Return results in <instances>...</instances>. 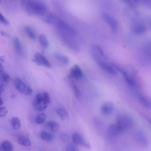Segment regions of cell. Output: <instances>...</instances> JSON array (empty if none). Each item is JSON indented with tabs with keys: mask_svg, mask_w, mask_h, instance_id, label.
<instances>
[{
	"mask_svg": "<svg viewBox=\"0 0 151 151\" xmlns=\"http://www.w3.org/2000/svg\"><path fill=\"white\" fill-rule=\"evenodd\" d=\"M55 57L57 59L62 62L65 65H68L69 63V59L66 56H61L58 54H56L55 55Z\"/></svg>",
	"mask_w": 151,
	"mask_h": 151,
	"instance_id": "cell-24",
	"label": "cell"
},
{
	"mask_svg": "<svg viewBox=\"0 0 151 151\" xmlns=\"http://www.w3.org/2000/svg\"><path fill=\"white\" fill-rule=\"evenodd\" d=\"M21 6L30 15L44 16L48 12V7L44 2L39 1L24 0L21 2Z\"/></svg>",
	"mask_w": 151,
	"mask_h": 151,
	"instance_id": "cell-1",
	"label": "cell"
},
{
	"mask_svg": "<svg viewBox=\"0 0 151 151\" xmlns=\"http://www.w3.org/2000/svg\"><path fill=\"white\" fill-rule=\"evenodd\" d=\"M13 41L15 49L17 53L20 55H22L23 53V47L18 37L15 36L14 38Z\"/></svg>",
	"mask_w": 151,
	"mask_h": 151,
	"instance_id": "cell-12",
	"label": "cell"
},
{
	"mask_svg": "<svg viewBox=\"0 0 151 151\" xmlns=\"http://www.w3.org/2000/svg\"><path fill=\"white\" fill-rule=\"evenodd\" d=\"M93 48L94 50L102 57L105 58H108L107 56L104 54L103 50L100 47L96 45L93 46Z\"/></svg>",
	"mask_w": 151,
	"mask_h": 151,
	"instance_id": "cell-26",
	"label": "cell"
},
{
	"mask_svg": "<svg viewBox=\"0 0 151 151\" xmlns=\"http://www.w3.org/2000/svg\"><path fill=\"white\" fill-rule=\"evenodd\" d=\"M47 126L49 128L51 131L54 132H58L60 128L59 124L53 121H50L47 123Z\"/></svg>",
	"mask_w": 151,
	"mask_h": 151,
	"instance_id": "cell-17",
	"label": "cell"
},
{
	"mask_svg": "<svg viewBox=\"0 0 151 151\" xmlns=\"http://www.w3.org/2000/svg\"><path fill=\"white\" fill-rule=\"evenodd\" d=\"M1 73V78L3 82L6 83H9L10 80L9 75L8 73L4 72Z\"/></svg>",
	"mask_w": 151,
	"mask_h": 151,
	"instance_id": "cell-27",
	"label": "cell"
},
{
	"mask_svg": "<svg viewBox=\"0 0 151 151\" xmlns=\"http://www.w3.org/2000/svg\"><path fill=\"white\" fill-rule=\"evenodd\" d=\"M71 85L75 96L77 98H79L81 96L80 90L76 84L73 81H72L71 82Z\"/></svg>",
	"mask_w": 151,
	"mask_h": 151,
	"instance_id": "cell-22",
	"label": "cell"
},
{
	"mask_svg": "<svg viewBox=\"0 0 151 151\" xmlns=\"http://www.w3.org/2000/svg\"><path fill=\"white\" fill-rule=\"evenodd\" d=\"M123 131L121 130L117 126L111 125L108 128V132L110 136L113 137H116L121 134Z\"/></svg>",
	"mask_w": 151,
	"mask_h": 151,
	"instance_id": "cell-9",
	"label": "cell"
},
{
	"mask_svg": "<svg viewBox=\"0 0 151 151\" xmlns=\"http://www.w3.org/2000/svg\"><path fill=\"white\" fill-rule=\"evenodd\" d=\"M95 56L98 65L102 69L111 75H115L117 74L116 71L113 68L100 59L97 56Z\"/></svg>",
	"mask_w": 151,
	"mask_h": 151,
	"instance_id": "cell-6",
	"label": "cell"
},
{
	"mask_svg": "<svg viewBox=\"0 0 151 151\" xmlns=\"http://www.w3.org/2000/svg\"><path fill=\"white\" fill-rule=\"evenodd\" d=\"M32 61L38 65H43L49 68L51 67V65L47 58L40 53L35 54Z\"/></svg>",
	"mask_w": 151,
	"mask_h": 151,
	"instance_id": "cell-5",
	"label": "cell"
},
{
	"mask_svg": "<svg viewBox=\"0 0 151 151\" xmlns=\"http://www.w3.org/2000/svg\"><path fill=\"white\" fill-rule=\"evenodd\" d=\"M60 139L64 142L67 141L69 139V137L67 134L64 132H61L59 135Z\"/></svg>",
	"mask_w": 151,
	"mask_h": 151,
	"instance_id": "cell-29",
	"label": "cell"
},
{
	"mask_svg": "<svg viewBox=\"0 0 151 151\" xmlns=\"http://www.w3.org/2000/svg\"><path fill=\"white\" fill-rule=\"evenodd\" d=\"M0 21L2 23L5 25H8L9 23L8 20L1 13H0Z\"/></svg>",
	"mask_w": 151,
	"mask_h": 151,
	"instance_id": "cell-33",
	"label": "cell"
},
{
	"mask_svg": "<svg viewBox=\"0 0 151 151\" xmlns=\"http://www.w3.org/2000/svg\"><path fill=\"white\" fill-rule=\"evenodd\" d=\"M83 138L78 133H75L72 135V139L74 143L77 144H80Z\"/></svg>",
	"mask_w": 151,
	"mask_h": 151,
	"instance_id": "cell-23",
	"label": "cell"
},
{
	"mask_svg": "<svg viewBox=\"0 0 151 151\" xmlns=\"http://www.w3.org/2000/svg\"><path fill=\"white\" fill-rule=\"evenodd\" d=\"M113 104L111 102H107L104 104L101 108V113L105 115L111 114L113 110Z\"/></svg>",
	"mask_w": 151,
	"mask_h": 151,
	"instance_id": "cell-10",
	"label": "cell"
},
{
	"mask_svg": "<svg viewBox=\"0 0 151 151\" xmlns=\"http://www.w3.org/2000/svg\"><path fill=\"white\" fill-rule=\"evenodd\" d=\"M14 84L15 87L19 93L22 94L25 93L26 89V86L20 79L15 78L14 81Z\"/></svg>",
	"mask_w": 151,
	"mask_h": 151,
	"instance_id": "cell-8",
	"label": "cell"
},
{
	"mask_svg": "<svg viewBox=\"0 0 151 151\" xmlns=\"http://www.w3.org/2000/svg\"><path fill=\"white\" fill-rule=\"evenodd\" d=\"M138 99L140 102L146 108L151 109V102L144 96L140 95L138 96Z\"/></svg>",
	"mask_w": 151,
	"mask_h": 151,
	"instance_id": "cell-14",
	"label": "cell"
},
{
	"mask_svg": "<svg viewBox=\"0 0 151 151\" xmlns=\"http://www.w3.org/2000/svg\"><path fill=\"white\" fill-rule=\"evenodd\" d=\"M25 31L29 37L32 40H34L36 38V35L32 29L28 26L25 27Z\"/></svg>",
	"mask_w": 151,
	"mask_h": 151,
	"instance_id": "cell-25",
	"label": "cell"
},
{
	"mask_svg": "<svg viewBox=\"0 0 151 151\" xmlns=\"http://www.w3.org/2000/svg\"><path fill=\"white\" fill-rule=\"evenodd\" d=\"M80 144L86 148L88 149H91L92 148L91 146L84 140V139H83Z\"/></svg>",
	"mask_w": 151,
	"mask_h": 151,
	"instance_id": "cell-34",
	"label": "cell"
},
{
	"mask_svg": "<svg viewBox=\"0 0 151 151\" xmlns=\"http://www.w3.org/2000/svg\"><path fill=\"white\" fill-rule=\"evenodd\" d=\"M38 40L41 46L43 48L46 49L48 47L49 44V42L44 35H40L38 37Z\"/></svg>",
	"mask_w": 151,
	"mask_h": 151,
	"instance_id": "cell-16",
	"label": "cell"
},
{
	"mask_svg": "<svg viewBox=\"0 0 151 151\" xmlns=\"http://www.w3.org/2000/svg\"><path fill=\"white\" fill-rule=\"evenodd\" d=\"M0 61L2 63H3L5 62V58L3 56H0Z\"/></svg>",
	"mask_w": 151,
	"mask_h": 151,
	"instance_id": "cell-38",
	"label": "cell"
},
{
	"mask_svg": "<svg viewBox=\"0 0 151 151\" xmlns=\"http://www.w3.org/2000/svg\"><path fill=\"white\" fill-rule=\"evenodd\" d=\"M1 93L3 92L5 89L4 85L3 84H1Z\"/></svg>",
	"mask_w": 151,
	"mask_h": 151,
	"instance_id": "cell-37",
	"label": "cell"
},
{
	"mask_svg": "<svg viewBox=\"0 0 151 151\" xmlns=\"http://www.w3.org/2000/svg\"><path fill=\"white\" fill-rule=\"evenodd\" d=\"M48 104L44 100L43 95L40 93L37 95L33 102L34 107L36 110L42 111L47 108Z\"/></svg>",
	"mask_w": 151,
	"mask_h": 151,
	"instance_id": "cell-3",
	"label": "cell"
},
{
	"mask_svg": "<svg viewBox=\"0 0 151 151\" xmlns=\"http://www.w3.org/2000/svg\"><path fill=\"white\" fill-rule=\"evenodd\" d=\"M133 124L132 118L126 115H119L117 118L116 126L122 131L130 127Z\"/></svg>",
	"mask_w": 151,
	"mask_h": 151,
	"instance_id": "cell-2",
	"label": "cell"
},
{
	"mask_svg": "<svg viewBox=\"0 0 151 151\" xmlns=\"http://www.w3.org/2000/svg\"><path fill=\"white\" fill-rule=\"evenodd\" d=\"M1 149L3 151H12L13 146L10 142L8 140H5L2 143Z\"/></svg>",
	"mask_w": 151,
	"mask_h": 151,
	"instance_id": "cell-19",
	"label": "cell"
},
{
	"mask_svg": "<svg viewBox=\"0 0 151 151\" xmlns=\"http://www.w3.org/2000/svg\"><path fill=\"white\" fill-rule=\"evenodd\" d=\"M101 14L103 20L110 26L113 33H115L118 27L116 19L107 13L103 12Z\"/></svg>",
	"mask_w": 151,
	"mask_h": 151,
	"instance_id": "cell-4",
	"label": "cell"
},
{
	"mask_svg": "<svg viewBox=\"0 0 151 151\" xmlns=\"http://www.w3.org/2000/svg\"><path fill=\"white\" fill-rule=\"evenodd\" d=\"M1 34L2 36H3L5 37L8 38L10 37L9 35L8 34L3 31H1Z\"/></svg>",
	"mask_w": 151,
	"mask_h": 151,
	"instance_id": "cell-36",
	"label": "cell"
},
{
	"mask_svg": "<svg viewBox=\"0 0 151 151\" xmlns=\"http://www.w3.org/2000/svg\"><path fill=\"white\" fill-rule=\"evenodd\" d=\"M132 29L135 33L139 34H142L145 31L146 27L143 24L136 23L133 24Z\"/></svg>",
	"mask_w": 151,
	"mask_h": 151,
	"instance_id": "cell-13",
	"label": "cell"
},
{
	"mask_svg": "<svg viewBox=\"0 0 151 151\" xmlns=\"http://www.w3.org/2000/svg\"><path fill=\"white\" fill-rule=\"evenodd\" d=\"M0 110H1V117H3L5 116L8 113V110L5 107H1Z\"/></svg>",
	"mask_w": 151,
	"mask_h": 151,
	"instance_id": "cell-32",
	"label": "cell"
},
{
	"mask_svg": "<svg viewBox=\"0 0 151 151\" xmlns=\"http://www.w3.org/2000/svg\"><path fill=\"white\" fill-rule=\"evenodd\" d=\"M3 101L1 98V103H0V105L2 106L3 105Z\"/></svg>",
	"mask_w": 151,
	"mask_h": 151,
	"instance_id": "cell-40",
	"label": "cell"
},
{
	"mask_svg": "<svg viewBox=\"0 0 151 151\" xmlns=\"http://www.w3.org/2000/svg\"><path fill=\"white\" fill-rule=\"evenodd\" d=\"M11 124L12 128L16 130L19 129L21 126L20 120L17 117H14L11 119Z\"/></svg>",
	"mask_w": 151,
	"mask_h": 151,
	"instance_id": "cell-18",
	"label": "cell"
},
{
	"mask_svg": "<svg viewBox=\"0 0 151 151\" xmlns=\"http://www.w3.org/2000/svg\"><path fill=\"white\" fill-rule=\"evenodd\" d=\"M18 143L23 146L26 147H29L31 146L32 143L31 141L27 136L21 135L18 137Z\"/></svg>",
	"mask_w": 151,
	"mask_h": 151,
	"instance_id": "cell-11",
	"label": "cell"
},
{
	"mask_svg": "<svg viewBox=\"0 0 151 151\" xmlns=\"http://www.w3.org/2000/svg\"><path fill=\"white\" fill-rule=\"evenodd\" d=\"M40 136L41 139L45 141H51L53 139L52 134L46 131H42L40 133Z\"/></svg>",
	"mask_w": 151,
	"mask_h": 151,
	"instance_id": "cell-15",
	"label": "cell"
},
{
	"mask_svg": "<svg viewBox=\"0 0 151 151\" xmlns=\"http://www.w3.org/2000/svg\"><path fill=\"white\" fill-rule=\"evenodd\" d=\"M94 122L96 126L98 128H103V124L102 121L98 117H95L94 119Z\"/></svg>",
	"mask_w": 151,
	"mask_h": 151,
	"instance_id": "cell-28",
	"label": "cell"
},
{
	"mask_svg": "<svg viewBox=\"0 0 151 151\" xmlns=\"http://www.w3.org/2000/svg\"><path fill=\"white\" fill-rule=\"evenodd\" d=\"M70 74L71 77L76 79L82 78L83 76L81 69L77 65H75L70 70Z\"/></svg>",
	"mask_w": 151,
	"mask_h": 151,
	"instance_id": "cell-7",
	"label": "cell"
},
{
	"mask_svg": "<svg viewBox=\"0 0 151 151\" xmlns=\"http://www.w3.org/2000/svg\"><path fill=\"white\" fill-rule=\"evenodd\" d=\"M47 118V115L44 113H41L38 115L36 116L35 121L38 124H43Z\"/></svg>",
	"mask_w": 151,
	"mask_h": 151,
	"instance_id": "cell-21",
	"label": "cell"
},
{
	"mask_svg": "<svg viewBox=\"0 0 151 151\" xmlns=\"http://www.w3.org/2000/svg\"><path fill=\"white\" fill-rule=\"evenodd\" d=\"M56 112L62 120L66 119L68 117V114L67 112L64 109L61 108H57Z\"/></svg>",
	"mask_w": 151,
	"mask_h": 151,
	"instance_id": "cell-20",
	"label": "cell"
},
{
	"mask_svg": "<svg viewBox=\"0 0 151 151\" xmlns=\"http://www.w3.org/2000/svg\"><path fill=\"white\" fill-rule=\"evenodd\" d=\"M44 100L48 104L50 102V95L47 93H45L43 95Z\"/></svg>",
	"mask_w": 151,
	"mask_h": 151,
	"instance_id": "cell-30",
	"label": "cell"
},
{
	"mask_svg": "<svg viewBox=\"0 0 151 151\" xmlns=\"http://www.w3.org/2000/svg\"><path fill=\"white\" fill-rule=\"evenodd\" d=\"M4 72V68L2 64H1L0 65V72L1 73Z\"/></svg>",
	"mask_w": 151,
	"mask_h": 151,
	"instance_id": "cell-39",
	"label": "cell"
},
{
	"mask_svg": "<svg viewBox=\"0 0 151 151\" xmlns=\"http://www.w3.org/2000/svg\"><path fill=\"white\" fill-rule=\"evenodd\" d=\"M67 151H79L78 148L72 144L69 145L67 148Z\"/></svg>",
	"mask_w": 151,
	"mask_h": 151,
	"instance_id": "cell-31",
	"label": "cell"
},
{
	"mask_svg": "<svg viewBox=\"0 0 151 151\" xmlns=\"http://www.w3.org/2000/svg\"><path fill=\"white\" fill-rule=\"evenodd\" d=\"M33 93V89L30 86L27 87L26 89L25 94V95L32 96Z\"/></svg>",
	"mask_w": 151,
	"mask_h": 151,
	"instance_id": "cell-35",
	"label": "cell"
}]
</instances>
